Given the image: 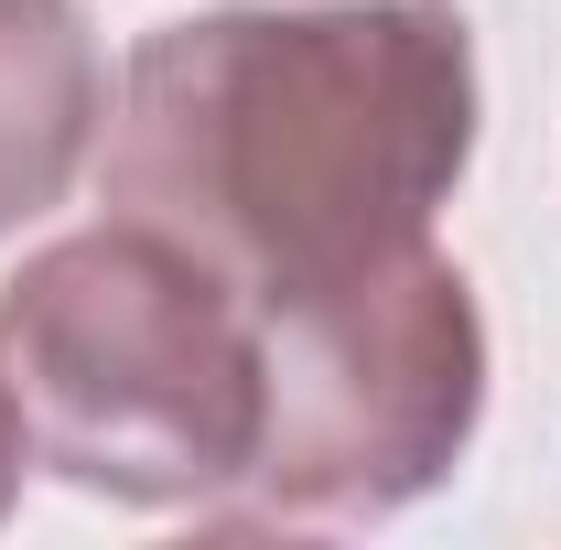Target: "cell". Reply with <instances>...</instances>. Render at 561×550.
Here are the masks:
<instances>
[{
	"instance_id": "obj_4",
	"label": "cell",
	"mask_w": 561,
	"mask_h": 550,
	"mask_svg": "<svg viewBox=\"0 0 561 550\" xmlns=\"http://www.w3.org/2000/svg\"><path fill=\"white\" fill-rule=\"evenodd\" d=\"M108 130V66L76 0H0V238L66 206Z\"/></svg>"
},
{
	"instance_id": "obj_1",
	"label": "cell",
	"mask_w": 561,
	"mask_h": 550,
	"mask_svg": "<svg viewBox=\"0 0 561 550\" xmlns=\"http://www.w3.org/2000/svg\"><path fill=\"white\" fill-rule=\"evenodd\" d=\"M476 151L454 0H291L162 22L108 108V216L184 238L249 302L432 238Z\"/></svg>"
},
{
	"instance_id": "obj_2",
	"label": "cell",
	"mask_w": 561,
	"mask_h": 550,
	"mask_svg": "<svg viewBox=\"0 0 561 550\" xmlns=\"http://www.w3.org/2000/svg\"><path fill=\"white\" fill-rule=\"evenodd\" d=\"M0 389L33 465L87 496L227 507L260 443V313L184 238L108 216L0 280Z\"/></svg>"
},
{
	"instance_id": "obj_5",
	"label": "cell",
	"mask_w": 561,
	"mask_h": 550,
	"mask_svg": "<svg viewBox=\"0 0 561 550\" xmlns=\"http://www.w3.org/2000/svg\"><path fill=\"white\" fill-rule=\"evenodd\" d=\"M22 465H33V443H22V421H11V389H0V518H11V496H22Z\"/></svg>"
},
{
	"instance_id": "obj_3",
	"label": "cell",
	"mask_w": 561,
	"mask_h": 550,
	"mask_svg": "<svg viewBox=\"0 0 561 550\" xmlns=\"http://www.w3.org/2000/svg\"><path fill=\"white\" fill-rule=\"evenodd\" d=\"M249 313H260V443L216 518L280 529L389 518L454 475L486 411V324L432 238Z\"/></svg>"
}]
</instances>
